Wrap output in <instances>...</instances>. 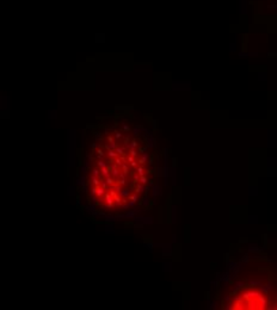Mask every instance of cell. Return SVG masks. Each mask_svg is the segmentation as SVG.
<instances>
[{"instance_id": "obj_1", "label": "cell", "mask_w": 277, "mask_h": 310, "mask_svg": "<svg viewBox=\"0 0 277 310\" xmlns=\"http://www.w3.org/2000/svg\"><path fill=\"white\" fill-rule=\"evenodd\" d=\"M269 299L264 291L257 287H246L240 290L232 298L231 309H268Z\"/></svg>"}, {"instance_id": "obj_2", "label": "cell", "mask_w": 277, "mask_h": 310, "mask_svg": "<svg viewBox=\"0 0 277 310\" xmlns=\"http://www.w3.org/2000/svg\"><path fill=\"white\" fill-rule=\"evenodd\" d=\"M95 154H96L97 159H105V157H108V156H106V153L104 152L103 145H99V147L95 150Z\"/></svg>"}, {"instance_id": "obj_3", "label": "cell", "mask_w": 277, "mask_h": 310, "mask_svg": "<svg viewBox=\"0 0 277 310\" xmlns=\"http://www.w3.org/2000/svg\"><path fill=\"white\" fill-rule=\"evenodd\" d=\"M102 180H104V179H102V178H99V177H96V175H90V183H91V185H95V186H99L100 185V183H102Z\"/></svg>"}, {"instance_id": "obj_4", "label": "cell", "mask_w": 277, "mask_h": 310, "mask_svg": "<svg viewBox=\"0 0 277 310\" xmlns=\"http://www.w3.org/2000/svg\"><path fill=\"white\" fill-rule=\"evenodd\" d=\"M147 161H148V154H146V153H142L139 157H137V162H139V165H142L145 166Z\"/></svg>"}, {"instance_id": "obj_5", "label": "cell", "mask_w": 277, "mask_h": 310, "mask_svg": "<svg viewBox=\"0 0 277 310\" xmlns=\"http://www.w3.org/2000/svg\"><path fill=\"white\" fill-rule=\"evenodd\" d=\"M129 170H130V165H129V163H128L127 161H124V162H123V165L121 166V172L124 173L125 175H128V174H129Z\"/></svg>"}, {"instance_id": "obj_6", "label": "cell", "mask_w": 277, "mask_h": 310, "mask_svg": "<svg viewBox=\"0 0 277 310\" xmlns=\"http://www.w3.org/2000/svg\"><path fill=\"white\" fill-rule=\"evenodd\" d=\"M106 156L110 157V159H116L120 155H118V153L115 149H109V150H106Z\"/></svg>"}, {"instance_id": "obj_7", "label": "cell", "mask_w": 277, "mask_h": 310, "mask_svg": "<svg viewBox=\"0 0 277 310\" xmlns=\"http://www.w3.org/2000/svg\"><path fill=\"white\" fill-rule=\"evenodd\" d=\"M135 172H136L140 177L146 175V168H145V166H142V165H139V166L135 168Z\"/></svg>"}, {"instance_id": "obj_8", "label": "cell", "mask_w": 277, "mask_h": 310, "mask_svg": "<svg viewBox=\"0 0 277 310\" xmlns=\"http://www.w3.org/2000/svg\"><path fill=\"white\" fill-rule=\"evenodd\" d=\"M128 200H132V203H130V204H129V205H132L133 203H135V202H137V200H139V197H137V193H135V192H134V193H130V194H129V197H128Z\"/></svg>"}, {"instance_id": "obj_9", "label": "cell", "mask_w": 277, "mask_h": 310, "mask_svg": "<svg viewBox=\"0 0 277 310\" xmlns=\"http://www.w3.org/2000/svg\"><path fill=\"white\" fill-rule=\"evenodd\" d=\"M127 154H129V155H132V156H134V157H139L140 155H139V153H137V150H136V148H128V153Z\"/></svg>"}, {"instance_id": "obj_10", "label": "cell", "mask_w": 277, "mask_h": 310, "mask_svg": "<svg viewBox=\"0 0 277 310\" xmlns=\"http://www.w3.org/2000/svg\"><path fill=\"white\" fill-rule=\"evenodd\" d=\"M120 194H121L122 198H127V199H128V197H129V194H130V192H129L128 189H121Z\"/></svg>"}, {"instance_id": "obj_11", "label": "cell", "mask_w": 277, "mask_h": 310, "mask_svg": "<svg viewBox=\"0 0 277 310\" xmlns=\"http://www.w3.org/2000/svg\"><path fill=\"white\" fill-rule=\"evenodd\" d=\"M143 186H145V185H142L141 183H137V184H136V186H135V190H134V192H135V193H137V194H139V193H141V192H143V189H145Z\"/></svg>"}, {"instance_id": "obj_12", "label": "cell", "mask_w": 277, "mask_h": 310, "mask_svg": "<svg viewBox=\"0 0 277 310\" xmlns=\"http://www.w3.org/2000/svg\"><path fill=\"white\" fill-rule=\"evenodd\" d=\"M136 160H137L136 157H134V156H132V155H129V154H127V155H125V161H127V162L129 163V165H130L132 162L136 161Z\"/></svg>"}, {"instance_id": "obj_13", "label": "cell", "mask_w": 277, "mask_h": 310, "mask_svg": "<svg viewBox=\"0 0 277 310\" xmlns=\"http://www.w3.org/2000/svg\"><path fill=\"white\" fill-rule=\"evenodd\" d=\"M114 136H115L116 141H118V140H121V138L123 137V134H122L121 131H118V130H115V131H114Z\"/></svg>"}, {"instance_id": "obj_14", "label": "cell", "mask_w": 277, "mask_h": 310, "mask_svg": "<svg viewBox=\"0 0 277 310\" xmlns=\"http://www.w3.org/2000/svg\"><path fill=\"white\" fill-rule=\"evenodd\" d=\"M133 183H134V184H137V183H140V175H139L136 172L133 174Z\"/></svg>"}, {"instance_id": "obj_15", "label": "cell", "mask_w": 277, "mask_h": 310, "mask_svg": "<svg viewBox=\"0 0 277 310\" xmlns=\"http://www.w3.org/2000/svg\"><path fill=\"white\" fill-rule=\"evenodd\" d=\"M140 183H141L142 185H146L147 183H148V178H147L146 175H142V177H140Z\"/></svg>"}, {"instance_id": "obj_16", "label": "cell", "mask_w": 277, "mask_h": 310, "mask_svg": "<svg viewBox=\"0 0 277 310\" xmlns=\"http://www.w3.org/2000/svg\"><path fill=\"white\" fill-rule=\"evenodd\" d=\"M276 308H277V306H276Z\"/></svg>"}]
</instances>
